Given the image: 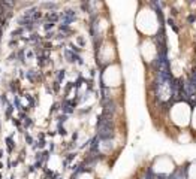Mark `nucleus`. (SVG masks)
I'll use <instances>...</instances> for the list:
<instances>
[{
    "instance_id": "obj_7",
    "label": "nucleus",
    "mask_w": 196,
    "mask_h": 179,
    "mask_svg": "<svg viewBox=\"0 0 196 179\" xmlns=\"http://www.w3.org/2000/svg\"><path fill=\"white\" fill-rule=\"evenodd\" d=\"M93 172H94V176H96V178L103 179L108 173H109V166H108L105 161L100 160V161H97L96 166L93 167Z\"/></svg>"
},
{
    "instance_id": "obj_1",
    "label": "nucleus",
    "mask_w": 196,
    "mask_h": 179,
    "mask_svg": "<svg viewBox=\"0 0 196 179\" xmlns=\"http://www.w3.org/2000/svg\"><path fill=\"white\" fill-rule=\"evenodd\" d=\"M135 27L145 39H153L154 36H157L160 32V21L157 11L148 6L141 8L135 18Z\"/></svg>"
},
{
    "instance_id": "obj_8",
    "label": "nucleus",
    "mask_w": 196,
    "mask_h": 179,
    "mask_svg": "<svg viewBox=\"0 0 196 179\" xmlns=\"http://www.w3.org/2000/svg\"><path fill=\"white\" fill-rule=\"evenodd\" d=\"M186 179H196V161L186 167Z\"/></svg>"
},
{
    "instance_id": "obj_5",
    "label": "nucleus",
    "mask_w": 196,
    "mask_h": 179,
    "mask_svg": "<svg viewBox=\"0 0 196 179\" xmlns=\"http://www.w3.org/2000/svg\"><path fill=\"white\" fill-rule=\"evenodd\" d=\"M115 58H117V49H115L114 42H111L109 39L102 40V43L99 45V51H97V61L107 67L109 64L115 63Z\"/></svg>"
},
{
    "instance_id": "obj_3",
    "label": "nucleus",
    "mask_w": 196,
    "mask_h": 179,
    "mask_svg": "<svg viewBox=\"0 0 196 179\" xmlns=\"http://www.w3.org/2000/svg\"><path fill=\"white\" fill-rule=\"evenodd\" d=\"M123 82V72H121V66L118 63H112L107 66L103 72H102V84L107 88L115 90L118 88Z\"/></svg>"
},
{
    "instance_id": "obj_2",
    "label": "nucleus",
    "mask_w": 196,
    "mask_h": 179,
    "mask_svg": "<svg viewBox=\"0 0 196 179\" xmlns=\"http://www.w3.org/2000/svg\"><path fill=\"white\" fill-rule=\"evenodd\" d=\"M192 109L189 102L186 100H178L172 103L169 107V121L180 130H184L190 125V118H192Z\"/></svg>"
},
{
    "instance_id": "obj_4",
    "label": "nucleus",
    "mask_w": 196,
    "mask_h": 179,
    "mask_svg": "<svg viewBox=\"0 0 196 179\" xmlns=\"http://www.w3.org/2000/svg\"><path fill=\"white\" fill-rule=\"evenodd\" d=\"M151 172L157 176H171L177 172V166L171 155H159L151 164Z\"/></svg>"
},
{
    "instance_id": "obj_6",
    "label": "nucleus",
    "mask_w": 196,
    "mask_h": 179,
    "mask_svg": "<svg viewBox=\"0 0 196 179\" xmlns=\"http://www.w3.org/2000/svg\"><path fill=\"white\" fill-rule=\"evenodd\" d=\"M139 52L147 64H151L159 58V48L153 39H142V42L139 45Z\"/></svg>"
},
{
    "instance_id": "obj_9",
    "label": "nucleus",
    "mask_w": 196,
    "mask_h": 179,
    "mask_svg": "<svg viewBox=\"0 0 196 179\" xmlns=\"http://www.w3.org/2000/svg\"><path fill=\"white\" fill-rule=\"evenodd\" d=\"M190 128L192 134H196V106L192 109V118H190Z\"/></svg>"
},
{
    "instance_id": "obj_10",
    "label": "nucleus",
    "mask_w": 196,
    "mask_h": 179,
    "mask_svg": "<svg viewBox=\"0 0 196 179\" xmlns=\"http://www.w3.org/2000/svg\"><path fill=\"white\" fill-rule=\"evenodd\" d=\"M75 179H96L94 176V173H91V172H87V170H84V172H81V173H78Z\"/></svg>"
}]
</instances>
